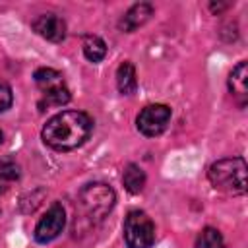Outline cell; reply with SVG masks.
I'll use <instances>...</instances> for the list:
<instances>
[{
    "mask_svg": "<svg viewBox=\"0 0 248 248\" xmlns=\"http://www.w3.org/2000/svg\"><path fill=\"white\" fill-rule=\"evenodd\" d=\"M124 242L128 248H151L155 242V225L145 211L132 209L124 219Z\"/></svg>",
    "mask_w": 248,
    "mask_h": 248,
    "instance_id": "5b68a950",
    "label": "cell"
},
{
    "mask_svg": "<svg viewBox=\"0 0 248 248\" xmlns=\"http://www.w3.org/2000/svg\"><path fill=\"white\" fill-rule=\"evenodd\" d=\"M78 202H79V209L83 211V215L87 219L101 221L114 207L116 196H114V190L108 184L91 182V184H87V186H83L79 190Z\"/></svg>",
    "mask_w": 248,
    "mask_h": 248,
    "instance_id": "3957f363",
    "label": "cell"
},
{
    "mask_svg": "<svg viewBox=\"0 0 248 248\" xmlns=\"http://www.w3.org/2000/svg\"><path fill=\"white\" fill-rule=\"evenodd\" d=\"M83 54L89 62H101L107 56V45L97 35H85L83 37Z\"/></svg>",
    "mask_w": 248,
    "mask_h": 248,
    "instance_id": "4fadbf2b",
    "label": "cell"
},
{
    "mask_svg": "<svg viewBox=\"0 0 248 248\" xmlns=\"http://www.w3.org/2000/svg\"><path fill=\"white\" fill-rule=\"evenodd\" d=\"M170 107L155 103V105H147L140 110L138 118H136V126L138 130L147 136V138H155L159 134H163L170 122Z\"/></svg>",
    "mask_w": 248,
    "mask_h": 248,
    "instance_id": "8992f818",
    "label": "cell"
},
{
    "mask_svg": "<svg viewBox=\"0 0 248 248\" xmlns=\"http://www.w3.org/2000/svg\"><path fill=\"white\" fill-rule=\"evenodd\" d=\"M116 85L122 95H132L138 89V78H136V68L132 62H122L116 70Z\"/></svg>",
    "mask_w": 248,
    "mask_h": 248,
    "instance_id": "8fae6325",
    "label": "cell"
},
{
    "mask_svg": "<svg viewBox=\"0 0 248 248\" xmlns=\"http://www.w3.org/2000/svg\"><path fill=\"white\" fill-rule=\"evenodd\" d=\"M66 225V211L62 207V203L54 202L46 213L39 219V223L35 225V231H33V236L39 244H46V242H52L64 229Z\"/></svg>",
    "mask_w": 248,
    "mask_h": 248,
    "instance_id": "52a82bcc",
    "label": "cell"
},
{
    "mask_svg": "<svg viewBox=\"0 0 248 248\" xmlns=\"http://www.w3.org/2000/svg\"><path fill=\"white\" fill-rule=\"evenodd\" d=\"M246 161L242 157H229L215 161L207 170V178L215 190L240 196L246 192Z\"/></svg>",
    "mask_w": 248,
    "mask_h": 248,
    "instance_id": "7a4b0ae2",
    "label": "cell"
},
{
    "mask_svg": "<svg viewBox=\"0 0 248 248\" xmlns=\"http://www.w3.org/2000/svg\"><path fill=\"white\" fill-rule=\"evenodd\" d=\"M0 176L4 182H14L19 178V165L14 159H0Z\"/></svg>",
    "mask_w": 248,
    "mask_h": 248,
    "instance_id": "9a60e30c",
    "label": "cell"
},
{
    "mask_svg": "<svg viewBox=\"0 0 248 248\" xmlns=\"http://www.w3.org/2000/svg\"><path fill=\"white\" fill-rule=\"evenodd\" d=\"M151 14H153V6H151V4H147V2L134 4V6L122 16V19H120L118 25H120L122 31L132 33V31H136L138 27H141V25L151 17Z\"/></svg>",
    "mask_w": 248,
    "mask_h": 248,
    "instance_id": "30bf717a",
    "label": "cell"
},
{
    "mask_svg": "<svg viewBox=\"0 0 248 248\" xmlns=\"http://www.w3.org/2000/svg\"><path fill=\"white\" fill-rule=\"evenodd\" d=\"M194 248H225L223 234H221L217 229H213V227H205V229L198 234Z\"/></svg>",
    "mask_w": 248,
    "mask_h": 248,
    "instance_id": "5bb4252c",
    "label": "cell"
},
{
    "mask_svg": "<svg viewBox=\"0 0 248 248\" xmlns=\"http://www.w3.org/2000/svg\"><path fill=\"white\" fill-rule=\"evenodd\" d=\"M12 101H14V95H12V87L0 79V112L8 110L12 107Z\"/></svg>",
    "mask_w": 248,
    "mask_h": 248,
    "instance_id": "2e32d148",
    "label": "cell"
},
{
    "mask_svg": "<svg viewBox=\"0 0 248 248\" xmlns=\"http://www.w3.org/2000/svg\"><path fill=\"white\" fill-rule=\"evenodd\" d=\"M2 138H4V136H2V132H0V143H2Z\"/></svg>",
    "mask_w": 248,
    "mask_h": 248,
    "instance_id": "ac0fdd59",
    "label": "cell"
},
{
    "mask_svg": "<svg viewBox=\"0 0 248 248\" xmlns=\"http://www.w3.org/2000/svg\"><path fill=\"white\" fill-rule=\"evenodd\" d=\"M33 78H35L37 87L41 89V101H39L41 108L62 107L70 101V89L66 87L60 72L52 68H39L33 74Z\"/></svg>",
    "mask_w": 248,
    "mask_h": 248,
    "instance_id": "277c9868",
    "label": "cell"
},
{
    "mask_svg": "<svg viewBox=\"0 0 248 248\" xmlns=\"http://www.w3.org/2000/svg\"><path fill=\"white\" fill-rule=\"evenodd\" d=\"M229 91L238 107L246 105V101H248V66L244 60H240L232 68V72L229 76Z\"/></svg>",
    "mask_w": 248,
    "mask_h": 248,
    "instance_id": "9c48e42d",
    "label": "cell"
},
{
    "mask_svg": "<svg viewBox=\"0 0 248 248\" xmlns=\"http://www.w3.org/2000/svg\"><path fill=\"white\" fill-rule=\"evenodd\" d=\"M122 184L130 194H140L145 186V172L141 170V167L136 163H128L122 172Z\"/></svg>",
    "mask_w": 248,
    "mask_h": 248,
    "instance_id": "7c38bea8",
    "label": "cell"
},
{
    "mask_svg": "<svg viewBox=\"0 0 248 248\" xmlns=\"http://www.w3.org/2000/svg\"><path fill=\"white\" fill-rule=\"evenodd\" d=\"M93 132V120L81 110H62L46 120L41 138L54 151H72L87 141Z\"/></svg>",
    "mask_w": 248,
    "mask_h": 248,
    "instance_id": "6da1fadb",
    "label": "cell"
},
{
    "mask_svg": "<svg viewBox=\"0 0 248 248\" xmlns=\"http://www.w3.org/2000/svg\"><path fill=\"white\" fill-rule=\"evenodd\" d=\"M6 188H8V182H4V180H2V176H0V194H2Z\"/></svg>",
    "mask_w": 248,
    "mask_h": 248,
    "instance_id": "e0dca14e",
    "label": "cell"
},
{
    "mask_svg": "<svg viewBox=\"0 0 248 248\" xmlns=\"http://www.w3.org/2000/svg\"><path fill=\"white\" fill-rule=\"evenodd\" d=\"M31 27L37 35L50 43H60L66 37V21L56 14H43L37 19H33Z\"/></svg>",
    "mask_w": 248,
    "mask_h": 248,
    "instance_id": "ba28073f",
    "label": "cell"
}]
</instances>
